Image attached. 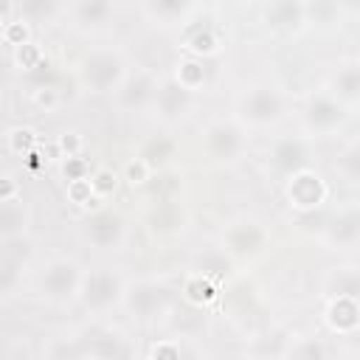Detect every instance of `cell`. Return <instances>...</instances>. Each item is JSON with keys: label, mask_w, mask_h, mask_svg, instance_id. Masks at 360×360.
<instances>
[{"label": "cell", "mask_w": 360, "mask_h": 360, "mask_svg": "<svg viewBox=\"0 0 360 360\" xmlns=\"http://www.w3.org/2000/svg\"><path fill=\"white\" fill-rule=\"evenodd\" d=\"M79 73L93 93H112L127 76V62L118 51H93L82 59Z\"/></svg>", "instance_id": "cell-1"}, {"label": "cell", "mask_w": 360, "mask_h": 360, "mask_svg": "<svg viewBox=\"0 0 360 360\" xmlns=\"http://www.w3.org/2000/svg\"><path fill=\"white\" fill-rule=\"evenodd\" d=\"M284 115V98L267 84H256L239 98V118L250 127H273Z\"/></svg>", "instance_id": "cell-2"}, {"label": "cell", "mask_w": 360, "mask_h": 360, "mask_svg": "<svg viewBox=\"0 0 360 360\" xmlns=\"http://www.w3.org/2000/svg\"><path fill=\"white\" fill-rule=\"evenodd\" d=\"M202 149L217 163H233L248 149V135L233 121H214L202 132Z\"/></svg>", "instance_id": "cell-3"}, {"label": "cell", "mask_w": 360, "mask_h": 360, "mask_svg": "<svg viewBox=\"0 0 360 360\" xmlns=\"http://www.w3.org/2000/svg\"><path fill=\"white\" fill-rule=\"evenodd\" d=\"M124 281L118 273L112 270H93L87 276H82V284H79V301L93 309V312H104L110 309L112 304H121V295H124Z\"/></svg>", "instance_id": "cell-4"}, {"label": "cell", "mask_w": 360, "mask_h": 360, "mask_svg": "<svg viewBox=\"0 0 360 360\" xmlns=\"http://www.w3.org/2000/svg\"><path fill=\"white\" fill-rule=\"evenodd\" d=\"M326 197H329V186L315 169L307 166L287 177V200L298 214H312L326 202Z\"/></svg>", "instance_id": "cell-5"}, {"label": "cell", "mask_w": 360, "mask_h": 360, "mask_svg": "<svg viewBox=\"0 0 360 360\" xmlns=\"http://www.w3.org/2000/svg\"><path fill=\"white\" fill-rule=\"evenodd\" d=\"M301 118H304L307 132H312V135H332V132H338L346 124L349 107L340 104L332 93H318V96H312L307 101Z\"/></svg>", "instance_id": "cell-6"}, {"label": "cell", "mask_w": 360, "mask_h": 360, "mask_svg": "<svg viewBox=\"0 0 360 360\" xmlns=\"http://www.w3.org/2000/svg\"><path fill=\"white\" fill-rule=\"evenodd\" d=\"M82 276H84V273H82V267H79L73 259H53V262L45 267L42 278H39V290H42V295H45L48 301L62 304V301H70V298L79 295Z\"/></svg>", "instance_id": "cell-7"}, {"label": "cell", "mask_w": 360, "mask_h": 360, "mask_svg": "<svg viewBox=\"0 0 360 360\" xmlns=\"http://www.w3.org/2000/svg\"><path fill=\"white\" fill-rule=\"evenodd\" d=\"M121 304L127 307V312L138 321H155L158 315H163L169 309V292L166 287L155 284V281H135L129 287H124Z\"/></svg>", "instance_id": "cell-8"}, {"label": "cell", "mask_w": 360, "mask_h": 360, "mask_svg": "<svg viewBox=\"0 0 360 360\" xmlns=\"http://www.w3.org/2000/svg\"><path fill=\"white\" fill-rule=\"evenodd\" d=\"M82 231H84V239L93 248H98V250H115V248H121V242L127 236V222H124V217L118 211L98 208V211H93L84 219Z\"/></svg>", "instance_id": "cell-9"}, {"label": "cell", "mask_w": 360, "mask_h": 360, "mask_svg": "<svg viewBox=\"0 0 360 360\" xmlns=\"http://www.w3.org/2000/svg\"><path fill=\"white\" fill-rule=\"evenodd\" d=\"M222 245L231 256H239V259H250V256H259L267 245V231L253 222V219H242V222H233L225 228L222 233Z\"/></svg>", "instance_id": "cell-10"}, {"label": "cell", "mask_w": 360, "mask_h": 360, "mask_svg": "<svg viewBox=\"0 0 360 360\" xmlns=\"http://www.w3.org/2000/svg\"><path fill=\"white\" fill-rule=\"evenodd\" d=\"M28 242L22 236L6 239L3 250H0V298H8L22 278V264L28 259Z\"/></svg>", "instance_id": "cell-11"}, {"label": "cell", "mask_w": 360, "mask_h": 360, "mask_svg": "<svg viewBox=\"0 0 360 360\" xmlns=\"http://www.w3.org/2000/svg\"><path fill=\"white\" fill-rule=\"evenodd\" d=\"M118 104L124 110H143L155 101L158 93V79L149 70H138L132 76H124V82L118 84Z\"/></svg>", "instance_id": "cell-12"}, {"label": "cell", "mask_w": 360, "mask_h": 360, "mask_svg": "<svg viewBox=\"0 0 360 360\" xmlns=\"http://www.w3.org/2000/svg\"><path fill=\"white\" fill-rule=\"evenodd\" d=\"M270 166L278 174H284V177H290L298 169H307L309 166V146H307V141L295 138V135L292 138H278L273 143V149H270Z\"/></svg>", "instance_id": "cell-13"}, {"label": "cell", "mask_w": 360, "mask_h": 360, "mask_svg": "<svg viewBox=\"0 0 360 360\" xmlns=\"http://www.w3.org/2000/svg\"><path fill=\"white\" fill-rule=\"evenodd\" d=\"M323 239L335 248V250H352L360 242V217H357V205H346L343 211H338V217H332L323 228Z\"/></svg>", "instance_id": "cell-14"}, {"label": "cell", "mask_w": 360, "mask_h": 360, "mask_svg": "<svg viewBox=\"0 0 360 360\" xmlns=\"http://www.w3.org/2000/svg\"><path fill=\"white\" fill-rule=\"evenodd\" d=\"M264 20L276 34H295L304 28V3L301 0H270L264 8Z\"/></svg>", "instance_id": "cell-15"}, {"label": "cell", "mask_w": 360, "mask_h": 360, "mask_svg": "<svg viewBox=\"0 0 360 360\" xmlns=\"http://www.w3.org/2000/svg\"><path fill=\"white\" fill-rule=\"evenodd\" d=\"M191 96H194V93H188V90L180 87L174 79H169V82L158 84V93H155V101H152V104L158 107L160 118L177 121V118H183V115L191 110Z\"/></svg>", "instance_id": "cell-16"}, {"label": "cell", "mask_w": 360, "mask_h": 360, "mask_svg": "<svg viewBox=\"0 0 360 360\" xmlns=\"http://www.w3.org/2000/svg\"><path fill=\"white\" fill-rule=\"evenodd\" d=\"M326 323L338 335H352L360 326V304L357 295H332L326 307Z\"/></svg>", "instance_id": "cell-17"}, {"label": "cell", "mask_w": 360, "mask_h": 360, "mask_svg": "<svg viewBox=\"0 0 360 360\" xmlns=\"http://www.w3.org/2000/svg\"><path fill=\"white\" fill-rule=\"evenodd\" d=\"M28 222H31V211L20 197L8 200V202H0V242L22 236Z\"/></svg>", "instance_id": "cell-18"}, {"label": "cell", "mask_w": 360, "mask_h": 360, "mask_svg": "<svg viewBox=\"0 0 360 360\" xmlns=\"http://www.w3.org/2000/svg\"><path fill=\"white\" fill-rule=\"evenodd\" d=\"M332 96L346 107H354L360 101V68H357V62L338 68V73L332 79Z\"/></svg>", "instance_id": "cell-19"}, {"label": "cell", "mask_w": 360, "mask_h": 360, "mask_svg": "<svg viewBox=\"0 0 360 360\" xmlns=\"http://www.w3.org/2000/svg\"><path fill=\"white\" fill-rule=\"evenodd\" d=\"M194 8V0H146V11L152 20L163 22V25H174L183 22Z\"/></svg>", "instance_id": "cell-20"}, {"label": "cell", "mask_w": 360, "mask_h": 360, "mask_svg": "<svg viewBox=\"0 0 360 360\" xmlns=\"http://www.w3.org/2000/svg\"><path fill=\"white\" fill-rule=\"evenodd\" d=\"M73 14H76V22L87 31L101 28L112 17V0H79Z\"/></svg>", "instance_id": "cell-21"}, {"label": "cell", "mask_w": 360, "mask_h": 360, "mask_svg": "<svg viewBox=\"0 0 360 360\" xmlns=\"http://www.w3.org/2000/svg\"><path fill=\"white\" fill-rule=\"evenodd\" d=\"M172 155H174V141H172V138H163V135L149 138V141L141 146V152H138V158H141L152 172L160 169V166H166V163L172 160Z\"/></svg>", "instance_id": "cell-22"}, {"label": "cell", "mask_w": 360, "mask_h": 360, "mask_svg": "<svg viewBox=\"0 0 360 360\" xmlns=\"http://www.w3.org/2000/svg\"><path fill=\"white\" fill-rule=\"evenodd\" d=\"M172 79H174L180 87H186L188 93H197V90L205 84V65H202V59H197V56L180 59Z\"/></svg>", "instance_id": "cell-23"}, {"label": "cell", "mask_w": 360, "mask_h": 360, "mask_svg": "<svg viewBox=\"0 0 360 360\" xmlns=\"http://www.w3.org/2000/svg\"><path fill=\"white\" fill-rule=\"evenodd\" d=\"M186 48L191 56L197 59H205V56H214L219 51V37L214 34V28L202 25V28H194L186 34Z\"/></svg>", "instance_id": "cell-24"}, {"label": "cell", "mask_w": 360, "mask_h": 360, "mask_svg": "<svg viewBox=\"0 0 360 360\" xmlns=\"http://www.w3.org/2000/svg\"><path fill=\"white\" fill-rule=\"evenodd\" d=\"M228 270H231V259L225 256V250H205L197 259V270L194 273H200V276L211 278L214 284H219L228 276Z\"/></svg>", "instance_id": "cell-25"}, {"label": "cell", "mask_w": 360, "mask_h": 360, "mask_svg": "<svg viewBox=\"0 0 360 360\" xmlns=\"http://www.w3.org/2000/svg\"><path fill=\"white\" fill-rule=\"evenodd\" d=\"M183 292H186L188 304L202 307V304L214 301V295H217V284H214L211 278L200 276V273H191V276L186 278V284H183Z\"/></svg>", "instance_id": "cell-26"}, {"label": "cell", "mask_w": 360, "mask_h": 360, "mask_svg": "<svg viewBox=\"0 0 360 360\" xmlns=\"http://www.w3.org/2000/svg\"><path fill=\"white\" fill-rule=\"evenodd\" d=\"M87 180H90V188H93V197H96V200H107V197H112L115 188H118V183H121L118 172L110 169V166H98V169H93V172L87 174Z\"/></svg>", "instance_id": "cell-27"}, {"label": "cell", "mask_w": 360, "mask_h": 360, "mask_svg": "<svg viewBox=\"0 0 360 360\" xmlns=\"http://www.w3.org/2000/svg\"><path fill=\"white\" fill-rule=\"evenodd\" d=\"M17 8L28 22H51L59 11V0H20Z\"/></svg>", "instance_id": "cell-28"}, {"label": "cell", "mask_w": 360, "mask_h": 360, "mask_svg": "<svg viewBox=\"0 0 360 360\" xmlns=\"http://www.w3.org/2000/svg\"><path fill=\"white\" fill-rule=\"evenodd\" d=\"M118 340H121V338H118V335H110V332L93 335V343H87V346L82 349V354H93V357H121V354H127V346H121Z\"/></svg>", "instance_id": "cell-29"}, {"label": "cell", "mask_w": 360, "mask_h": 360, "mask_svg": "<svg viewBox=\"0 0 360 360\" xmlns=\"http://www.w3.org/2000/svg\"><path fill=\"white\" fill-rule=\"evenodd\" d=\"M14 62H17V68H22V70H37V68H45V65H48L42 48H39L37 42H31V39L14 48Z\"/></svg>", "instance_id": "cell-30"}, {"label": "cell", "mask_w": 360, "mask_h": 360, "mask_svg": "<svg viewBox=\"0 0 360 360\" xmlns=\"http://www.w3.org/2000/svg\"><path fill=\"white\" fill-rule=\"evenodd\" d=\"M340 14V6L338 0H307L304 3V17L312 20V22H332L335 17Z\"/></svg>", "instance_id": "cell-31"}, {"label": "cell", "mask_w": 360, "mask_h": 360, "mask_svg": "<svg viewBox=\"0 0 360 360\" xmlns=\"http://www.w3.org/2000/svg\"><path fill=\"white\" fill-rule=\"evenodd\" d=\"M6 143H8V152L25 158L28 152H34V146H37V135H34V129H28V127H14V129H8Z\"/></svg>", "instance_id": "cell-32"}, {"label": "cell", "mask_w": 360, "mask_h": 360, "mask_svg": "<svg viewBox=\"0 0 360 360\" xmlns=\"http://www.w3.org/2000/svg\"><path fill=\"white\" fill-rule=\"evenodd\" d=\"M360 292V273L354 267H340L335 276L332 295H357Z\"/></svg>", "instance_id": "cell-33"}, {"label": "cell", "mask_w": 360, "mask_h": 360, "mask_svg": "<svg viewBox=\"0 0 360 360\" xmlns=\"http://www.w3.org/2000/svg\"><path fill=\"white\" fill-rule=\"evenodd\" d=\"M68 200H70L73 205H90V202H96L93 188H90V180H87V177H82V180H68Z\"/></svg>", "instance_id": "cell-34"}, {"label": "cell", "mask_w": 360, "mask_h": 360, "mask_svg": "<svg viewBox=\"0 0 360 360\" xmlns=\"http://www.w3.org/2000/svg\"><path fill=\"white\" fill-rule=\"evenodd\" d=\"M121 174H124V180H127L129 186H143V183L152 177V169H149L141 158H132V160L124 166V172H121Z\"/></svg>", "instance_id": "cell-35"}, {"label": "cell", "mask_w": 360, "mask_h": 360, "mask_svg": "<svg viewBox=\"0 0 360 360\" xmlns=\"http://www.w3.org/2000/svg\"><path fill=\"white\" fill-rule=\"evenodd\" d=\"M87 174H90V166H87V160L82 155H68L62 160V177L65 180H82Z\"/></svg>", "instance_id": "cell-36"}, {"label": "cell", "mask_w": 360, "mask_h": 360, "mask_svg": "<svg viewBox=\"0 0 360 360\" xmlns=\"http://www.w3.org/2000/svg\"><path fill=\"white\" fill-rule=\"evenodd\" d=\"M290 354H292L295 360H321V357H326V349H323L315 338H307V340H301L298 346H292Z\"/></svg>", "instance_id": "cell-37"}, {"label": "cell", "mask_w": 360, "mask_h": 360, "mask_svg": "<svg viewBox=\"0 0 360 360\" xmlns=\"http://www.w3.org/2000/svg\"><path fill=\"white\" fill-rule=\"evenodd\" d=\"M3 42H8V45H22V42H28V22L20 17V20H8L6 22V28H3Z\"/></svg>", "instance_id": "cell-38"}, {"label": "cell", "mask_w": 360, "mask_h": 360, "mask_svg": "<svg viewBox=\"0 0 360 360\" xmlns=\"http://www.w3.org/2000/svg\"><path fill=\"white\" fill-rule=\"evenodd\" d=\"M17 197H20V180L8 172H0V202L17 200Z\"/></svg>", "instance_id": "cell-39"}, {"label": "cell", "mask_w": 360, "mask_h": 360, "mask_svg": "<svg viewBox=\"0 0 360 360\" xmlns=\"http://www.w3.org/2000/svg\"><path fill=\"white\" fill-rule=\"evenodd\" d=\"M338 163H340V169L354 180V177L360 174V163H357V143H349V146H346V152H343V158H340Z\"/></svg>", "instance_id": "cell-40"}, {"label": "cell", "mask_w": 360, "mask_h": 360, "mask_svg": "<svg viewBox=\"0 0 360 360\" xmlns=\"http://www.w3.org/2000/svg\"><path fill=\"white\" fill-rule=\"evenodd\" d=\"M59 152H62V158H68V155H82V135H79V132H65V135H59Z\"/></svg>", "instance_id": "cell-41"}, {"label": "cell", "mask_w": 360, "mask_h": 360, "mask_svg": "<svg viewBox=\"0 0 360 360\" xmlns=\"http://www.w3.org/2000/svg\"><path fill=\"white\" fill-rule=\"evenodd\" d=\"M149 357H166V360H177L180 357V346L177 343H155L152 349H149Z\"/></svg>", "instance_id": "cell-42"}, {"label": "cell", "mask_w": 360, "mask_h": 360, "mask_svg": "<svg viewBox=\"0 0 360 360\" xmlns=\"http://www.w3.org/2000/svg\"><path fill=\"white\" fill-rule=\"evenodd\" d=\"M34 101H37L39 107H45V110H53V107H56V90L42 84V87L34 93Z\"/></svg>", "instance_id": "cell-43"}, {"label": "cell", "mask_w": 360, "mask_h": 360, "mask_svg": "<svg viewBox=\"0 0 360 360\" xmlns=\"http://www.w3.org/2000/svg\"><path fill=\"white\" fill-rule=\"evenodd\" d=\"M14 11H17V0H0V22L14 20Z\"/></svg>", "instance_id": "cell-44"}, {"label": "cell", "mask_w": 360, "mask_h": 360, "mask_svg": "<svg viewBox=\"0 0 360 360\" xmlns=\"http://www.w3.org/2000/svg\"><path fill=\"white\" fill-rule=\"evenodd\" d=\"M338 6H340V11L346 8V11H357V0H338Z\"/></svg>", "instance_id": "cell-45"}, {"label": "cell", "mask_w": 360, "mask_h": 360, "mask_svg": "<svg viewBox=\"0 0 360 360\" xmlns=\"http://www.w3.org/2000/svg\"><path fill=\"white\" fill-rule=\"evenodd\" d=\"M3 124H6V107H3V101H0V129H3Z\"/></svg>", "instance_id": "cell-46"}, {"label": "cell", "mask_w": 360, "mask_h": 360, "mask_svg": "<svg viewBox=\"0 0 360 360\" xmlns=\"http://www.w3.org/2000/svg\"><path fill=\"white\" fill-rule=\"evenodd\" d=\"M3 28H6V22H0V42H3Z\"/></svg>", "instance_id": "cell-47"}, {"label": "cell", "mask_w": 360, "mask_h": 360, "mask_svg": "<svg viewBox=\"0 0 360 360\" xmlns=\"http://www.w3.org/2000/svg\"><path fill=\"white\" fill-rule=\"evenodd\" d=\"M231 3H236V0H231Z\"/></svg>", "instance_id": "cell-48"}]
</instances>
